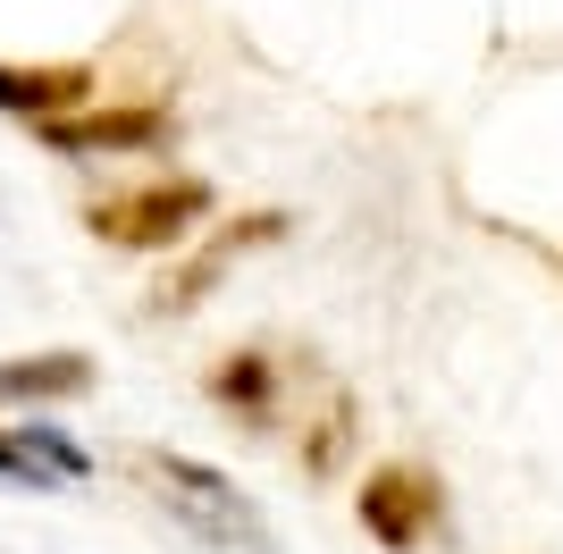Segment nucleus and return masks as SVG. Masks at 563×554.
<instances>
[{
  "label": "nucleus",
  "mask_w": 563,
  "mask_h": 554,
  "mask_svg": "<svg viewBox=\"0 0 563 554\" xmlns=\"http://www.w3.org/2000/svg\"><path fill=\"white\" fill-rule=\"evenodd\" d=\"M143 487H152V496H161L194 538H211V546L278 554V546H269V521L235 496V479H219L211 462H194V454H143Z\"/></svg>",
  "instance_id": "nucleus-1"
},
{
  "label": "nucleus",
  "mask_w": 563,
  "mask_h": 554,
  "mask_svg": "<svg viewBox=\"0 0 563 554\" xmlns=\"http://www.w3.org/2000/svg\"><path fill=\"white\" fill-rule=\"evenodd\" d=\"M211 219V185L202 177H168V185H135V193H110V202L85 210V228L118 253H168L186 244L194 228Z\"/></svg>",
  "instance_id": "nucleus-2"
},
{
  "label": "nucleus",
  "mask_w": 563,
  "mask_h": 554,
  "mask_svg": "<svg viewBox=\"0 0 563 554\" xmlns=\"http://www.w3.org/2000/svg\"><path fill=\"white\" fill-rule=\"evenodd\" d=\"M353 512L387 554H421V538L446 521V479L421 470V462H378L362 479V496H353Z\"/></svg>",
  "instance_id": "nucleus-3"
},
{
  "label": "nucleus",
  "mask_w": 563,
  "mask_h": 554,
  "mask_svg": "<svg viewBox=\"0 0 563 554\" xmlns=\"http://www.w3.org/2000/svg\"><path fill=\"white\" fill-rule=\"evenodd\" d=\"M278 235H286V210H244V219H228V228H219L211 244L186 261V277H177V286H161V311H194V302L211 295L235 261L253 253V244H278Z\"/></svg>",
  "instance_id": "nucleus-4"
},
{
  "label": "nucleus",
  "mask_w": 563,
  "mask_h": 554,
  "mask_svg": "<svg viewBox=\"0 0 563 554\" xmlns=\"http://www.w3.org/2000/svg\"><path fill=\"white\" fill-rule=\"evenodd\" d=\"M51 152H143V143H168V110L161 101H126V110H85V118H43Z\"/></svg>",
  "instance_id": "nucleus-5"
},
{
  "label": "nucleus",
  "mask_w": 563,
  "mask_h": 554,
  "mask_svg": "<svg viewBox=\"0 0 563 554\" xmlns=\"http://www.w3.org/2000/svg\"><path fill=\"white\" fill-rule=\"evenodd\" d=\"M101 369L85 353H25V362H0V403H85Z\"/></svg>",
  "instance_id": "nucleus-6"
},
{
  "label": "nucleus",
  "mask_w": 563,
  "mask_h": 554,
  "mask_svg": "<svg viewBox=\"0 0 563 554\" xmlns=\"http://www.w3.org/2000/svg\"><path fill=\"white\" fill-rule=\"evenodd\" d=\"M202 387H211V403H219V412H244V420H253V429H261V420H269V412H278V362H269V353H261V345H244V353H228V362H219L211 369V378H202Z\"/></svg>",
  "instance_id": "nucleus-7"
},
{
  "label": "nucleus",
  "mask_w": 563,
  "mask_h": 554,
  "mask_svg": "<svg viewBox=\"0 0 563 554\" xmlns=\"http://www.w3.org/2000/svg\"><path fill=\"white\" fill-rule=\"evenodd\" d=\"M85 92H93L85 68H0V110H18V118H59Z\"/></svg>",
  "instance_id": "nucleus-8"
},
{
  "label": "nucleus",
  "mask_w": 563,
  "mask_h": 554,
  "mask_svg": "<svg viewBox=\"0 0 563 554\" xmlns=\"http://www.w3.org/2000/svg\"><path fill=\"white\" fill-rule=\"evenodd\" d=\"M345 445H353V403H345V395H329V412H320V437L303 445V470H311V479H329L336 462H345Z\"/></svg>",
  "instance_id": "nucleus-9"
},
{
  "label": "nucleus",
  "mask_w": 563,
  "mask_h": 554,
  "mask_svg": "<svg viewBox=\"0 0 563 554\" xmlns=\"http://www.w3.org/2000/svg\"><path fill=\"white\" fill-rule=\"evenodd\" d=\"M0 479H9V487H68L34 445H25V429H0Z\"/></svg>",
  "instance_id": "nucleus-10"
},
{
  "label": "nucleus",
  "mask_w": 563,
  "mask_h": 554,
  "mask_svg": "<svg viewBox=\"0 0 563 554\" xmlns=\"http://www.w3.org/2000/svg\"><path fill=\"white\" fill-rule=\"evenodd\" d=\"M25 445H34V454H43L51 470H59V479H85V470H93V462H85V445H76V437H59L51 420H25Z\"/></svg>",
  "instance_id": "nucleus-11"
}]
</instances>
